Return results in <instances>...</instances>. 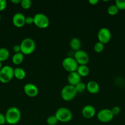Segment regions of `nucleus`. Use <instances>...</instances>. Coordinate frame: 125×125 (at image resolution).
<instances>
[{
  "mask_svg": "<svg viewBox=\"0 0 125 125\" xmlns=\"http://www.w3.org/2000/svg\"><path fill=\"white\" fill-rule=\"evenodd\" d=\"M5 117H6V123L14 125L17 124L20 122L22 114L20 111L17 107L12 106L9 107L6 111Z\"/></svg>",
  "mask_w": 125,
  "mask_h": 125,
  "instance_id": "nucleus-1",
  "label": "nucleus"
},
{
  "mask_svg": "<svg viewBox=\"0 0 125 125\" xmlns=\"http://www.w3.org/2000/svg\"><path fill=\"white\" fill-rule=\"evenodd\" d=\"M21 52L23 55H29L33 53L36 49V43L31 38H25L20 43Z\"/></svg>",
  "mask_w": 125,
  "mask_h": 125,
  "instance_id": "nucleus-2",
  "label": "nucleus"
},
{
  "mask_svg": "<svg viewBox=\"0 0 125 125\" xmlns=\"http://www.w3.org/2000/svg\"><path fill=\"white\" fill-rule=\"evenodd\" d=\"M58 122L67 123L72 118V113L70 109L65 107H60L56 110L55 114Z\"/></svg>",
  "mask_w": 125,
  "mask_h": 125,
  "instance_id": "nucleus-3",
  "label": "nucleus"
},
{
  "mask_svg": "<svg viewBox=\"0 0 125 125\" xmlns=\"http://www.w3.org/2000/svg\"><path fill=\"white\" fill-rule=\"evenodd\" d=\"M13 69L11 66L5 65L0 70V82L3 84L8 83L13 79Z\"/></svg>",
  "mask_w": 125,
  "mask_h": 125,
  "instance_id": "nucleus-4",
  "label": "nucleus"
},
{
  "mask_svg": "<svg viewBox=\"0 0 125 125\" xmlns=\"http://www.w3.org/2000/svg\"><path fill=\"white\" fill-rule=\"evenodd\" d=\"M77 92L75 88L73 85H65L62 87L61 92V98L63 100L66 101H69L73 100L77 95Z\"/></svg>",
  "mask_w": 125,
  "mask_h": 125,
  "instance_id": "nucleus-5",
  "label": "nucleus"
},
{
  "mask_svg": "<svg viewBox=\"0 0 125 125\" xmlns=\"http://www.w3.org/2000/svg\"><path fill=\"white\" fill-rule=\"evenodd\" d=\"M34 24L40 29H44L49 26L50 21L47 16L42 13H36L33 17Z\"/></svg>",
  "mask_w": 125,
  "mask_h": 125,
  "instance_id": "nucleus-6",
  "label": "nucleus"
},
{
  "mask_svg": "<svg viewBox=\"0 0 125 125\" xmlns=\"http://www.w3.org/2000/svg\"><path fill=\"white\" fill-rule=\"evenodd\" d=\"M62 65L64 69L69 73L76 72L78 67V64L74 58L71 57H66L62 62Z\"/></svg>",
  "mask_w": 125,
  "mask_h": 125,
  "instance_id": "nucleus-7",
  "label": "nucleus"
},
{
  "mask_svg": "<svg viewBox=\"0 0 125 125\" xmlns=\"http://www.w3.org/2000/svg\"><path fill=\"white\" fill-rule=\"evenodd\" d=\"M97 117L99 121L102 123H109L113 118L114 115L112 112L111 109H102L98 112Z\"/></svg>",
  "mask_w": 125,
  "mask_h": 125,
  "instance_id": "nucleus-8",
  "label": "nucleus"
},
{
  "mask_svg": "<svg viewBox=\"0 0 125 125\" xmlns=\"http://www.w3.org/2000/svg\"><path fill=\"white\" fill-rule=\"evenodd\" d=\"M74 58L75 59L78 65H87L89 61V57L88 53L86 51L82 50H80L75 52Z\"/></svg>",
  "mask_w": 125,
  "mask_h": 125,
  "instance_id": "nucleus-9",
  "label": "nucleus"
},
{
  "mask_svg": "<svg viewBox=\"0 0 125 125\" xmlns=\"http://www.w3.org/2000/svg\"><path fill=\"white\" fill-rule=\"evenodd\" d=\"M112 38V34L110 31L107 28H102L98 31V39L99 42L102 43L107 44L110 42Z\"/></svg>",
  "mask_w": 125,
  "mask_h": 125,
  "instance_id": "nucleus-10",
  "label": "nucleus"
},
{
  "mask_svg": "<svg viewBox=\"0 0 125 125\" xmlns=\"http://www.w3.org/2000/svg\"><path fill=\"white\" fill-rule=\"evenodd\" d=\"M24 92L29 97H35L39 94V89L38 87L32 83L25 84L23 88Z\"/></svg>",
  "mask_w": 125,
  "mask_h": 125,
  "instance_id": "nucleus-11",
  "label": "nucleus"
},
{
  "mask_svg": "<svg viewBox=\"0 0 125 125\" xmlns=\"http://www.w3.org/2000/svg\"><path fill=\"white\" fill-rule=\"evenodd\" d=\"M26 17L20 12H17L12 17V23L17 28H22L25 26Z\"/></svg>",
  "mask_w": 125,
  "mask_h": 125,
  "instance_id": "nucleus-12",
  "label": "nucleus"
},
{
  "mask_svg": "<svg viewBox=\"0 0 125 125\" xmlns=\"http://www.w3.org/2000/svg\"><path fill=\"white\" fill-rule=\"evenodd\" d=\"M82 114L85 118L90 119L96 115V109L91 105H86L82 110Z\"/></svg>",
  "mask_w": 125,
  "mask_h": 125,
  "instance_id": "nucleus-13",
  "label": "nucleus"
},
{
  "mask_svg": "<svg viewBox=\"0 0 125 125\" xmlns=\"http://www.w3.org/2000/svg\"><path fill=\"white\" fill-rule=\"evenodd\" d=\"M67 82L69 85L75 86L77 84L81 82V76L77 72H71L67 76Z\"/></svg>",
  "mask_w": 125,
  "mask_h": 125,
  "instance_id": "nucleus-14",
  "label": "nucleus"
},
{
  "mask_svg": "<svg viewBox=\"0 0 125 125\" xmlns=\"http://www.w3.org/2000/svg\"><path fill=\"white\" fill-rule=\"evenodd\" d=\"M99 85L97 82L90 81L87 84V90L91 94H97L99 92Z\"/></svg>",
  "mask_w": 125,
  "mask_h": 125,
  "instance_id": "nucleus-15",
  "label": "nucleus"
},
{
  "mask_svg": "<svg viewBox=\"0 0 125 125\" xmlns=\"http://www.w3.org/2000/svg\"><path fill=\"white\" fill-rule=\"evenodd\" d=\"M69 46L71 50H74L75 52V51L80 50L81 46H82V42H81L80 40L78 38H72L70 41Z\"/></svg>",
  "mask_w": 125,
  "mask_h": 125,
  "instance_id": "nucleus-16",
  "label": "nucleus"
},
{
  "mask_svg": "<svg viewBox=\"0 0 125 125\" xmlns=\"http://www.w3.org/2000/svg\"><path fill=\"white\" fill-rule=\"evenodd\" d=\"M13 75L16 79L18 80H22L26 76V72L23 68L20 67H17L13 69Z\"/></svg>",
  "mask_w": 125,
  "mask_h": 125,
  "instance_id": "nucleus-17",
  "label": "nucleus"
},
{
  "mask_svg": "<svg viewBox=\"0 0 125 125\" xmlns=\"http://www.w3.org/2000/svg\"><path fill=\"white\" fill-rule=\"evenodd\" d=\"M76 72L81 77H85L89 74V69L87 65H78Z\"/></svg>",
  "mask_w": 125,
  "mask_h": 125,
  "instance_id": "nucleus-18",
  "label": "nucleus"
},
{
  "mask_svg": "<svg viewBox=\"0 0 125 125\" xmlns=\"http://www.w3.org/2000/svg\"><path fill=\"white\" fill-rule=\"evenodd\" d=\"M24 59V55L22 52L15 53L12 57V62L15 65H20L23 62Z\"/></svg>",
  "mask_w": 125,
  "mask_h": 125,
  "instance_id": "nucleus-19",
  "label": "nucleus"
},
{
  "mask_svg": "<svg viewBox=\"0 0 125 125\" xmlns=\"http://www.w3.org/2000/svg\"><path fill=\"white\" fill-rule=\"evenodd\" d=\"M10 56V52L6 48H0V62L7 61Z\"/></svg>",
  "mask_w": 125,
  "mask_h": 125,
  "instance_id": "nucleus-20",
  "label": "nucleus"
},
{
  "mask_svg": "<svg viewBox=\"0 0 125 125\" xmlns=\"http://www.w3.org/2000/svg\"><path fill=\"white\" fill-rule=\"evenodd\" d=\"M119 9L115 4H112L108 7L107 12L110 15L114 16L116 15L118 13Z\"/></svg>",
  "mask_w": 125,
  "mask_h": 125,
  "instance_id": "nucleus-21",
  "label": "nucleus"
},
{
  "mask_svg": "<svg viewBox=\"0 0 125 125\" xmlns=\"http://www.w3.org/2000/svg\"><path fill=\"white\" fill-rule=\"evenodd\" d=\"M74 87L77 93H82L87 89V84H85L82 81L80 82L78 84H77Z\"/></svg>",
  "mask_w": 125,
  "mask_h": 125,
  "instance_id": "nucleus-22",
  "label": "nucleus"
},
{
  "mask_svg": "<svg viewBox=\"0 0 125 125\" xmlns=\"http://www.w3.org/2000/svg\"><path fill=\"white\" fill-rule=\"evenodd\" d=\"M104 49V45L100 42H98L94 45V50L97 53L102 52Z\"/></svg>",
  "mask_w": 125,
  "mask_h": 125,
  "instance_id": "nucleus-23",
  "label": "nucleus"
},
{
  "mask_svg": "<svg viewBox=\"0 0 125 125\" xmlns=\"http://www.w3.org/2000/svg\"><path fill=\"white\" fill-rule=\"evenodd\" d=\"M46 122L49 125H56L58 122V120L55 115H50L47 118Z\"/></svg>",
  "mask_w": 125,
  "mask_h": 125,
  "instance_id": "nucleus-24",
  "label": "nucleus"
},
{
  "mask_svg": "<svg viewBox=\"0 0 125 125\" xmlns=\"http://www.w3.org/2000/svg\"><path fill=\"white\" fill-rule=\"evenodd\" d=\"M20 5L22 8L24 9H28L31 6L32 2L31 0H22Z\"/></svg>",
  "mask_w": 125,
  "mask_h": 125,
  "instance_id": "nucleus-25",
  "label": "nucleus"
},
{
  "mask_svg": "<svg viewBox=\"0 0 125 125\" xmlns=\"http://www.w3.org/2000/svg\"><path fill=\"white\" fill-rule=\"evenodd\" d=\"M115 4L119 10H125V0H116Z\"/></svg>",
  "mask_w": 125,
  "mask_h": 125,
  "instance_id": "nucleus-26",
  "label": "nucleus"
},
{
  "mask_svg": "<svg viewBox=\"0 0 125 125\" xmlns=\"http://www.w3.org/2000/svg\"><path fill=\"white\" fill-rule=\"evenodd\" d=\"M112 112L114 116L117 115L121 112V108L119 106H114L111 109Z\"/></svg>",
  "mask_w": 125,
  "mask_h": 125,
  "instance_id": "nucleus-27",
  "label": "nucleus"
},
{
  "mask_svg": "<svg viewBox=\"0 0 125 125\" xmlns=\"http://www.w3.org/2000/svg\"><path fill=\"white\" fill-rule=\"evenodd\" d=\"M7 7V1L6 0H0V12L4 10Z\"/></svg>",
  "mask_w": 125,
  "mask_h": 125,
  "instance_id": "nucleus-28",
  "label": "nucleus"
},
{
  "mask_svg": "<svg viewBox=\"0 0 125 125\" xmlns=\"http://www.w3.org/2000/svg\"><path fill=\"white\" fill-rule=\"evenodd\" d=\"M25 23L27 24H32L33 23H34V18L33 17H31V16H28L26 17L25 18Z\"/></svg>",
  "mask_w": 125,
  "mask_h": 125,
  "instance_id": "nucleus-29",
  "label": "nucleus"
},
{
  "mask_svg": "<svg viewBox=\"0 0 125 125\" xmlns=\"http://www.w3.org/2000/svg\"><path fill=\"white\" fill-rule=\"evenodd\" d=\"M6 123V120L5 115L3 114L0 113V125H3Z\"/></svg>",
  "mask_w": 125,
  "mask_h": 125,
  "instance_id": "nucleus-30",
  "label": "nucleus"
},
{
  "mask_svg": "<svg viewBox=\"0 0 125 125\" xmlns=\"http://www.w3.org/2000/svg\"><path fill=\"white\" fill-rule=\"evenodd\" d=\"M13 51L15 53L21 52V47L20 45H15L13 47Z\"/></svg>",
  "mask_w": 125,
  "mask_h": 125,
  "instance_id": "nucleus-31",
  "label": "nucleus"
},
{
  "mask_svg": "<svg viewBox=\"0 0 125 125\" xmlns=\"http://www.w3.org/2000/svg\"><path fill=\"white\" fill-rule=\"evenodd\" d=\"M89 2L91 5L94 6V5H96L99 2V1L98 0H89Z\"/></svg>",
  "mask_w": 125,
  "mask_h": 125,
  "instance_id": "nucleus-32",
  "label": "nucleus"
},
{
  "mask_svg": "<svg viewBox=\"0 0 125 125\" xmlns=\"http://www.w3.org/2000/svg\"><path fill=\"white\" fill-rule=\"evenodd\" d=\"M11 2L13 4H19L21 2V0H11Z\"/></svg>",
  "mask_w": 125,
  "mask_h": 125,
  "instance_id": "nucleus-33",
  "label": "nucleus"
},
{
  "mask_svg": "<svg viewBox=\"0 0 125 125\" xmlns=\"http://www.w3.org/2000/svg\"><path fill=\"white\" fill-rule=\"evenodd\" d=\"M2 68V62H0V70H1V68Z\"/></svg>",
  "mask_w": 125,
  "mask_h": 125,
  "instance_id": "nucleus-34",
  "label": "nucleus"
},
{
  "mask_svg": "<svg viewBox=\"0 0 125 125\" xmlns=\"http://www.w3.org/2000/svg\"><path fill=\"white\" fill-rule=\"evenodd\" d=\"M1 14H0V21H1Z\"/></svg>",
  "mask_w": 125,
  "mask_h": 125,
  "instance_id": "nucleus-35",
  "label": "nucleus"
},
{
  "mask_svg": "<svg viewBox=\"0 0 125 125\" xmlns=\"http://www.w3.org/2000/svg\"></svg>",
  "mask_w": 125,
  "mask_h": 125,
  "instance_id": "nucleus-36",
  "label": "nucleus"
}]
</instances>
